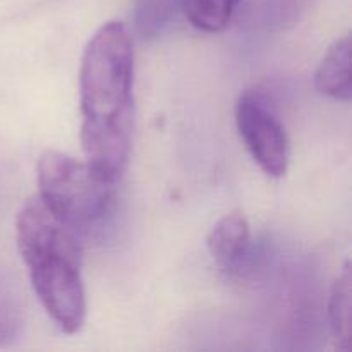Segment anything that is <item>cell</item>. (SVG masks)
<instances>
[{"instance_id": "6da1fadb", "label": "cell", "mask_w": 352, "mask_h": 352, "mask_svg": "<svg viewBox=\"0 0 352 352\" xmlns=\"http://www.w3.org/2000/svg\"><path fill=\"white\" fill-rule=\"evenodd\" d=\"M81 144L86 164L110 182L124 174L133 148L134 47L120 21L89 38L79 69Z\"/></svg>"}, {"instance_id": "7a4b0ae2", "label": "cell", "mask_w": 352, "mask_h": 352, "mask_svg": "<svg viewBox=\"0 0 352 352\" xmlns=\"http://www.w3.org/2000/svg\"><path fill=\"white\" fill-rule=\"evenodd\" d=\"M16 241L45 311L64 333L79 332L86 320L81 232L36 195L17 213Z\"/></svg>"}, {"instance_id": "3957f363", "label": "cell", "mask_w": 352, "mask_h": 352, "mask_svg": "<svg viewBox=\"0 0 352 352\" xmlns=\"http://www.w3.org/2000/svg\"><path fill=\"white\" fill-rule=\"evenodd\" d=\"M36 172L38 196L81 234L109 213L116 182L100 177L86 162L47 150L38 160Z\"/></svg>"}, {"instance_id": "277c9868", "label": "cell", "mask_w": 352, "mask_h": 352, "mask_svg": "<svg viewBox=\"0 0 352 352\" xmlns=\"http://www.w3.org/2000/svg\"><path fill=\"white\" fill-rule=\"evenodd\" d=\"M236 124L248 151L270 177H284L291 162L285 127L256 95L244 93L236 103Z\"/></svg>"}, {"instance_id": "5b68a950", "label": "cell", "mask_w": 352, "mask_h": 352, "mask_svg": "<svg viewBox=\"0 0 352 352\" xmlns=\"http://www.w3.org/2000/svg\"><path fill=\"white\" fill-rule=\"evenodd\" d=\"M206 243L217 265L227 270L237 267L250 250V222L239 212L227 213L210 230Z\"/></svg>"}, {"instance_id": "8992f818", "label": "cell", "mask_w": 352, "mask_h": 352, "mask_svg": "<svg viewBox=\"0 0 352 352\" xmlns=\"http://www.w3.org/2000/svg\"><path fill=\"white\" fill-rule=\"evenodd\" d=\"M315 86L322 95L339 102H349L351 86V36L339 38L320 62L315 74Z\"/></svg>"}, {"instance_id": "52a82bcc", "label": "cell", "mask_w": 352, "mask_h": 352, "mask_svg": "<svg viewBox=\"0 0 352 352\" xmlns=\"http://www.w3.org/2000/svg\"><path fill=\"white\" fill-rule=\"evenodd\" d=\"M352 278L351 268L346 265L342 274L336 280L330 296V325H332L333 337L340 349L349 351L351 333H352Z\"/></svg>"}, {"instance_id": "ba28073f", "label": "cell", "mask_w": 352, "mask_h": 352, "mask_svg": "<svg viewBox=\"0 0 352 352\" xmlns=\"http://www.w3.org/2000/svg\"><path fill=\"white\" fill-rule=\"evenodd\" d=\"M241 0H182L189 23L205 33H220L232 21Z\"/></svg>"}, {"instance_id": "9c48e42d", "label": "cell", "mask_w": 352, "mask_h": 352, "mask_svg": "<svg viewBox=\"0 0 352 352\" xmlns=\"http://www.w3.org/2000/svg\"><path fill=\"white\" fill-rule=\"evenodd\" d=\"M24 325V308L19 291L12 278L0 268V346L21 336Z\"/></svg>"}]
</instances>
